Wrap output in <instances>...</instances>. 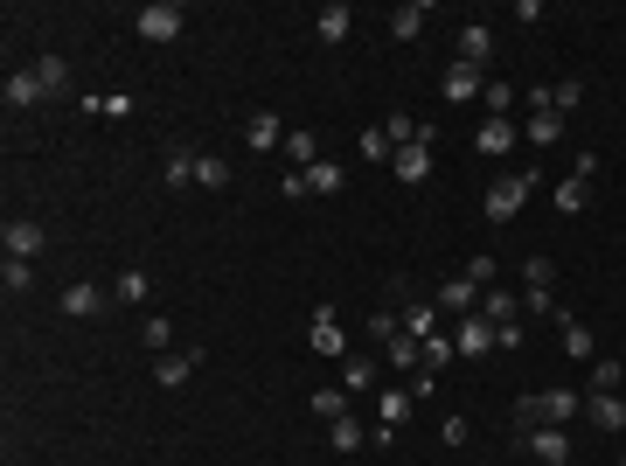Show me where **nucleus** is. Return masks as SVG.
I'll return each mask as SVG.
<instances>
[{
	"instance_id": "42",
	"label": "nucleus",
	"mask_w": 626,
	"mask_h": 466,
	"mask_svg": "<svg viewBox=\"0 0 626 466\" xmlns=\"http://www.w3.org/2000/svg\"><path fill=\"white\" fill-rule=\"evenodd\" d=\"M140 341H147V348H167V341H174L167 313H147V320H140Z\"/></svg>"
},
{
	"instance_id": "43",
	"label": "nucleus",
	"mask_w": 626,
	"mask_h": 466,
	"mask_svg": "<svg viewBox=\"0 0 626 466\" xmlns=\"http://www.w3.org/2000/svg\"><path fill=\"white\" fill-rule=\"evenodd\" d=\"M453 355H460V348H453V334H432V341H425V369H446Z\"/></svg>"
},
{
	"instance_id": "13",
	"label": "nucleus",
	"mask_w": 626,
	"mask_h": 466,
	"mask_svg": "<svg viewBox=\"0 0 626 466\" xmlns=\"http://www.w3.org/2000/svg\"><path fill=\"white\" fill-rule=\"evenodd\" d=\"M348 28H355V14H348L341 0H327V7L313 14V35H320L327 49H341V42H348Z\"/></svg>"
},
{
	"instance_id": "22",
	"label": "nucleus",
	"mask_w": 626,
	"mask_h": 466,
	"mask_svg": "<svg viewBox=\"0 0 626 466\" xmlns=\"http://www.w3.org/2000/svg\"><path fill=\"white\" fill-rule=\"evenodd\" d=\"M244 140H251L258 154H265V147H279V140H286V126H279V112H251V119H244Z\"/></svg>"
},
{
	"instance_id": "19",
	"label": "nucleus",
	"mask_w": 626,
	"mask_h": 466,
	"mask_svg": "<svg viewBox=\"0 0 626 466\" xmlns=\"http://www.w3.org/2000/svg\"><path fill=\"white\" fill-rule=\"evenodd\" d=\"M341 390H348V397H369V390H376V362H369V355H341Z\"/></svg>"
},
{
	"instance_id": "28",
	"label": "nucleus",
	"mask_w": 626,
	"mask_h": 466,
	"mask_svg": "<svg viewBox=\"0 0 626 466\" xmlns=\"http://www.w3.org/2000/svg\"><path fill=\"white\" fill-rule=\"evenodd\" d=\"M550 286H557V258H543V251H536V258L522 265V293H550Z\"/></svg>"
},
{
	"instance_id": "31",
	"label": "nucleus",
	"mask_w": 626,
	"mask_h": 466,
	"mask_svg": "<svg viewBox=\"0 0 626 466\" xmlns=\"http://www.w3.org/2000/svg\"><path fill=\"white\" fill-rule=\"evenodd\" d=\"M195 188H230V160L223 154H195Z\"/></svg>"
},
{
	"instance_id": "1",
	"label": "nucleus",
	"mask_w": 626,
	"mask_h": 466,
	"mask_svg": "<svg viewBox=\"0 0 626 466\" xmlns=\"http://www.w3.org/2000/svg\"><path fill=\"white\" fill-rule=\"evenodd\" d=\"M578 411H585L578 390H536V397H515V439L536 432V425H571Z\"/></svg>"
},
{
	"instance_id": "8",
	"label": "nucleus",
	"mask_w": 626,
	"mask_h": 466,
	"mask_svg": "<svg viewBox=\"0 0 626 466\" xmlns=\"http://www.w3.org/2000/svg\"><path fill=\"white\" fill-rule=\"evenodd\" d=\"M390 174H397L404 188H425V181H432V147H418V140L397 147V154H390Z\"/></svg>"
},
{
	"instance_id": "45",
	"label": "nucleus",
	"mask_w": 626,
	"mask_h": 466,
	"mask_svg": "<svg viewBox=\"0 0 626 466\" xmlns=\"http://www.w3.org/2000/svg\"><path fill=\"white\" fill-rule=\"evenodd\" d=\"M390 334H397V313L376 307V313H369V341H390Z\"/></svg>"
},
{
	"instance_id": "40",
	"label": "nucleus",
	"mask_w": 626,
	"mask_h": 466,
	"mask_svg": "<svg viewBox=\"0 0 626 466\" xmlns=\"http://www.w3.org/2000/svg\"><path fill=\"white\" fill-rule=\"evenodd\" d=\"M147 293H154V279H147V272H119V300H126V307H140Z\"/></svg>"
},
{
	"instance_id": "27",
	"label": "nucleus",
	"mask_w": 626,
	"mask_h": 466,
	"mask_svg": "<svg viewBox=\"0 0 626 466\" xmlns=\"http://www.w3.org/2000/svg\"><path fill=\"white\" fill-rule=\"evenodd\" d=\"M411 404H418V397H411V390H376V418H383V425H390V432H397V425H404V418H411Z\"/></svg>"
},
{
	"instance_id": "48",
	"label": "nucleus",
	"mask_w": 626,
	"mask_h": 466,
	"mask_svg": "<svg viewBox=\"0 0 626 466\" xmlns=\"http://www.w3.org/2000/svg\"><path fill=\"white\" fill-rule=\"evenodd\" d=\"M279 195H286V202H300V195H307V174H300V167H286V181H279Z\"/></svg>"
},
{
	"instance_id": "3",
	"label": "nucleus",
	"mask_w": 626,
	"mask_h": 466,
	"mask_svg": "<svg viewBox=\"0 0 626 466\" xmlns=\"http://www.w3.org/2000/svg\"><path fill=\"white\" fill-rule=\"evenodd\" d=\"M181 21H188V14H181L174 0H147V7L133 14V28H140V42H181Z\"/></svg>"
},
{
	"instance_id": "47",
	"label": "nucleus",
	"mask_w": 626,
	"mask_h": 466,
	"mask_svg": "<svg viewBox=\"0 0 626 466\" xmlns=\"http://www.w3.org/2000/svg\"><path fill=\"white\" fill-rule=\"evenodd\" d=\"M105 119H133V91H112L105 98Z\"/></svg>"
},
{
	"instance_id": "49",
	"label": "nucleus",
	"mask_w": 626,
	"mask_h": 466,
	"mask_svg": "<svg viewBox=\"0 0 626 466\" xmlns=\"http://www.w3.org/2000/svg\"><path fill=\"white\" fill-rule=\"evenodd\" d=\"M620 466H626V453H620Z\"/></svg>"
},
{
	"instance_id": "41",
	"label": "nucleus",
	"mask_w": 626,
	"mask_h": 466,
	"mask_svg": "<svg viewBox=\"0 0 626 466\" xmlns=\"http://www.w3.org/2000/svg\"><path fill=\"white\" fill-rule=\"evenodd\" d=\"M390 154H397V140H390L383 126H369V133H362V160H390Z\"/></svg>"
},
{
	"instance_id": "24",
	"label": "nucleus",
	"mask_w": 626,
	"mask_h": 466,
	"mask_svg": "<svg viewBox=\"0 0 626 466\" xmlns=\"http://www.w3.org/2000/svg\"><path fill=\"white\" fill-rule=\"evenodd\" d=\"M473 147H480V154H508V147H515V119H487V126H480V133H473Z\"/></svg>"
},
{
	"instance_id": "38",
	"label": "nucleus",
	"mask_w": 626,
	"mask_h": 466,
	"mask_svg": "<svg viewBox=\"0 0 626 466\" xmlns=\"http://www.w3.org/2000/svg\"><path fill=\"white\" fill-rule=\"evenodd\" d=\"M592 390H626V369L613 362V355H599V362H592Z\"/></svg>"
},
{
	"instance_id": "37",
	"label": "nucleus",
	"mask_w": 626,
	"mask_h": 466,
	"mask_svg": "<svg viewBox=\"0 0 626 466\" xmlns=\"http://www.w3.org/2000/svg\"><path fill=\"white\" fill-rule=\"evenodd\" d=\"M0 286H7V293H28V286H35V265H28V258H7V265H0Z\"/></svg>"
},
{
	"instance_id": "9",
	"label": "nucleus",
	"mask_w": 626,
	"mask_h": 466,
	"mask_svg": "<svg viewBox=\"0 0 626 466\" xmlns=\"http://www.w3.org/2000/svg\"><path fill=\"white\" fill-rule=\"evenodd\" d=\"M432 307H439V313H453V320H467V313L480 307V286H473L467 272H460V279H446V286L432 293Z\"/></svg>"
},
{
	"instance_id": "33",
	"label": "nucleus",
	"mask_w": 626,
	"mask_h": 466,
	"mask_svg": "<svg viewBox=\"0 0 626 466\" xmlns=\"http://www.w3.org/2000/svg\"><path fill=\"white\" fill-rule=\"evenodd\" d=\"M404 334H418V341H432V334H439V307H432V300H418V307H404Z\"/></svg>"
},
{
	"instance_id": "25",
	"label": "nucleus",
	"mask_w": 626,
	"mask_h": 466,
	"mask_svg": "<svg viewBox=\"0 0 626 466\" xmlns=\"http://www.w3.org/2000/svg\"><path fill=\"white\" fill-rule=\"evenodd\" d=\"M480 320H487V327H508V320H515V293H501V286H487V293H480Z\"/></svg>"
},
{
	"instance_id": "12",
	"label": "nucleus",
	"mask_w": 626,
	"mask_h": 466,
	"mask_svg": "<svg viewBox=\"0 0 626 466\" xmlns=\"http://www.w3.org/2000/svg\"><path fill=\"white\" fill-rule=\"evenodd\" d=\"M460 63H473V70L494 63V35H487V21H460Z\"/></svg>"
},
{
	"instance_id": "16",
	"label": "nucleus",
	"mask_w": 626,
	"mask_h": 466,
	"mask_svg": "<svg viewBox=\"0 0 626 466\" xmlns=\"http://www.w3.org/2000/svg\"><path fill=\"white\" fill-rule=\"evenodd\" d=\"M63 313L70 320H91V313H105V293L91 279H77V286H63Z\"/></svg>"
},
{
	"instance_id": "34",
	"label": "nucleus",
	"mask_w": 626,
	"mask_h": 466,
	"mask_svg": "<svg viewBox=\"0 0 626 466\" xmlns=\"http://www.w3.org/2000/svg\"><path fill=\"white\" fill-rule=\"evenodd\" d=\"M522 140H536V147H557V140H564V119H557V112H529V133H522Z\"/></svg>"
},
{
	"instance_id": "2",
	"label": "nucleus",
	"mask_w": 626,
	"mask_h": 466,
	"mask_svg": "<svg viewBox=\"0 0 626 466\" xmlns=\"http://www.w3.org/2000/svg\"><path fill=\"white\" fill-rule=\"evenodd\" d=\"M536 181H543L536 167H515V174H501V181L487 188V202H480V209H487V223H508V216H522V202H529V188H536Z\"/></svg>"
},
{
	"instance_id": "20",
	"label": "nucleus",
	"mask_w": 626,
	"mask_h": 466,
	"mask_svg": "<svg viewBox=\"0 0 626 466\" xmlns=\"http://www.w3.org/2000/svg\"><path fill=\"white\" fill-rule=\"evenodd\" d=\"M195 369H202V355H160V362H154V383H160V390H181Z\"/></svg>"
},
{
	"instance_id": "32",
	"label": "nucleus",
	"mask_w": 626,
	"mask_h": 466,
	"mask_svg": "<svg viewBox=\"0 0 626 466\" xmlns=\"http://www.w3.org/2000/svg\"><path fill=\"white\" fill-rule=\"evenodd\" d=\"M334 188H341V160L320 154V160L307 167V195H334Z\"/></svg>"
},
{
	"instance_id": "35",
	"label": "nucleus",
	"mask_w": 626,
	"mask_h": 466,
	"mask_svg": "<svg viewBox=\"0 0 626 466\" xmlns=\"http://www.w3.org/2000/svg\"><path fill=\"white\" fill-rule=\"evenodd\" d=\"M286 160H293V167L307 174L313 160H320V133H286Z\"/></svg>"
},
{
	"instance_id": "11",
	"label": "nucleus",
	"mask_w": 626,
	"mask_h": 466,
	"mask_svg": "<svg viewBox=\"0 0 626 466\" xmlns=\"http://www.w3.org/2000/svg\"><path fill=\"white\" fill-rule=\"evenodd\" d=\"M585 418H592L599 432H626V397L620 390H592V397H585Z\"/></svg>"
},
{
	"instance_id": "18",
	"label": "nucleus",
	"mask_w": 626,
	"mask_h": 466,
	"mask_svg": "<svg viewBox=\"0 0 626 466\" xmlns=\"http://www.w3.org/2000/svg\"><path fill=\"white\" fill-rule=\"evenodd\" d=\"M425 21H432V0H411V7H397V14H390V35H397V42H418V35H425Z\"/></svg>"
},
{
	"instance_id": "7",
	"label": "nucleus",
	"mask_w": 626,
	"mask_h": 466,
	"mask_svg": "<svg viewBox=\"0 0 626 466\" xmlns=\"http://www.w3.org/2000/svg\"><path fill=\"white\" fill-rule=\"evenodd\" d=\"M522 446H529L543 466H564V460H571V432H564V425H536V432H522Z\"/></svg>"
},
{
	"instance_id": "30",
	"label": "nucleus",
	"mask_w": 626,
	"mask_h": 466,
	"mask_svg": "<svg viewBox=\"0 0 626 466\" xmlns=\"http://www.w3.org/2000/svg\"><path fill=\"white\" fill-rule=\"evenodd\" d=\"M307 411L320 418V425H334V418H348V390H313Z\"/></svg>"
},
{
	"instance_id": "15",
	"label": "nucleus",
	"mask_w": 626,
	"mask_h": 466,
	"mask_svg": "<svg viewBox=\"0 0 626 466\" xmlns=\"http://www.w3.org/2000/svg\"><path fill=\"white\" fill-rule=\"evenodd\" d=\"M557 334H564V355H571V362H599V348H592V327H585V320L557 313Z\"/></svg>"
},
{
	"instance_id": "36",
	"label": "nucleus",
	"mask_w": 626,
	"mask_h": 466,
	"mask_svg": "<svg viewBox=\"0 0 626 466\" xmlns=\"http://www.w3.org/2000/svg\"><path fill=\"white\" fill-rule=\"evenodd\" d=\"M480 98H487V119H508V112H515V84H501V77H487Z\"/></svg>"
},
{
	"instance_id": "46",
	"label": "nucleus",
	"mask_w": 626,
	"mask_h": 466,
	"mask_svg": "<svg viewBox=\"0 0 626 466\" xmlns=\"http://www.w3.org/2000/svg\"><path fill=\"white\" fill-rule=\"evenodd\" d=\"M494 348H508V355H522V320H508V327H494Z\"/></svg>"
},
{
	"instance_id": "6",
	"label": "nucleus",
	"mask_w": 626,
	"mask_h": 466,
	"mask_svg": "<svg viewBox=\"0 0 626 466\" xmlns=\"http://www.w3.org/2000/svg\"><path fill=\"white\" fill-rule=\"evenodd\" d=\"M0 244H7V258H28V265H35L49 237H42V223H35V216H7V230H0Z\"/></svg>"
},
{
	"instance_id": "21",
	"label": "nucleus",
	"mask_w": 626,
	"mask_h": 466,
	"mask_svg": "<svg viewBox=\"0 0 626 466\" xmlns=\"http://www.w3.org/2000/svg\"><path fill=\"white\" fill-rule=\"evenodd\" d=\"M35 84H42L49 98H56V91H70V63H63L56 49H42V56H35Z\"/></svg>"
},
{
	"instance_id": "14",
	"label": "nucleus",
	"mask_w": 626,
	"mask_h": 466,
	"mask_svg": "<svg viewBox=\"0 0 626 466\" xmlns=\"http://www.w3.org/2000/svg\"><path fill=\"white\" fill-rule=\"evenodd\" d=\"M0 98H7V112H28V105H42V98H49V91H42V84H35V70H14V77H7V84H0Z\"/></svg>"
},
{
	"instance_id": "4",
	"label": "nucleus",
	"mask_w": 626,
	"mask_h": 466,
	"mask_svg": "<svg viewBox=\"0 0 626 466\" xmlns=\"http://www.w3.org/2000/svg\"><path fill=\"white\" fill-rule=\"evenodd\" d=\"M578 105H585V77H557V84H536V91H529V112H557V119H564V112H578Z\"/></svg>"
},
{
	"instance_id": "23",
	"label": "nucleus",
	"mask_w": 626,
	"mask_h": 466,
	"mask_svg": "<svg viewBox=\"0 0 626 466\" xmlns=\"http://www.w3.org/2000/svg\"><path fill=\"white\" fill-rule=\"evenodd\" d=\"M383 355H390L397 369H425V341H418V334H404V327L383 341Z\"/></svg>"
},
{
	"instance_id": "26",
	"label": "nucleus",
	"mask_w": 626,
	"mask_h": 466,
	"mask_svg": "<svg viewBox=\"0 0 626 466\" xmlns=\"http://www.w3.org/2000/svg\"><path fill=\"white\" fill-rule=\"evenodd\" d=\"M550 195H557V216H578V209L592 202V181H578V174H564V181H557Z\"/></svg>"
},
{
	"instance_id": "44",
	"label": "nucleus",
	"mask_w": 626,
	"mask_h": 466,
	"mask_svg": "<svg viewBox=\"0 0 626 466\" xmlns=\"http://www.w3.org/2000/svg\"><path fill=\"white\" fill-rule=\"evenodd\" d=\"M494 272H501V265H494V258H487V251H480V258H473V265H467V279H473V286H480V293H487V286H494Z\"/></svg>"
},
{
	"instance_id": "39",
	"label": "nucleus",
	"mask_w": 626,
	"mask_h": 466,
	"mask_svg": "<svg viewBox=\"0 0 626 466\" xmlns=\"http://www.w3.org/2000/svg\"><path fill=\"white\" fill-rule=\"evenodd\" d=\"M167 188H195V154H167Z\"/></svg>"
},
{
	"instance_id": "17",
	"label": "nucleus",
	"mask_w": 626,
	"mask_h": 466,
	"mask_svg": "<svg viewBox=\"0 0 626 466\" xmlns=\"http://www.w3.org/2000/svg\"><path fill=\"white\" fill-rule=\"evenodd\" d=\"M453 348H460V355H494V327H487L480 313H467L460 334H453Z\"/></svg>"
},
{
	"instance_id": "10",
	"label": "nucleus",
	"mask_w": 626,
	"mask_h": 466,
	"mask_svg": "<svg viewBox=\"0 0 626 466\" xmlns=\"http://www.w3.org/2000/svg\"><path fill=\"white\" fill-rule=\"evenodd\" d=\"M313 355H348V334H341V320H334V307H313V327H307Z\"/></svg>"
},
{
	"instance_id": "5",
	"label": "nucleus",
	"mask_w": 626,
	"mask_h": 466,
	"mask_svg": "<svg viewBox=\"0 0 626 466\" xmlns=\"http://www.w3.org/2000/svg\"><path fill=\"white\" fill-rule=\"evenodd\" d=\"M480 91H487V70H473V63H460V56H453V70L439 77V98H446V105H473Z\"/></svg>"
},
{
	"instance_id": "29",
	"label": "nucleus",
	"mask_w": 626,
	"mask_h": 466,
	"mask_svg": "<svg viewBox=\"0 0 626 466\" xmlns=\"http://www.w3.org/2000/svg\"><path fill=\"white\" fill-rule=\"evenodd\" d=\"M327 446H334V453H362V446H369V432H362L355 418H334V425H327Z\"/></svg>"
}]
</instances>
